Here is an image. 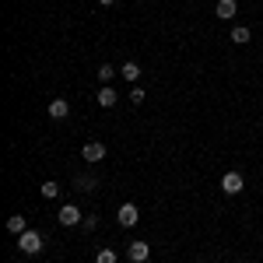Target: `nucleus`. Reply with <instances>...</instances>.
Segmentation results:
<instances>
[{
  "label": "nucleus",
  "mask_w": 263,
  "mask_h": 263,
  "mask_svg": "<svg viewBox=\"0 0 263 263\" xmlns=\"http://www.w3.org/2000/svg\"><path fill=\"white\" fill-rule=\"evenodd\" d=\"M18 249L25 253V256H35V253L42 249V235H39V232H32V228H28L25 235H18Z\"/></svg>",
  "instance_id": "nucleus-1"
},
{
  "label": "nucleus",
  "mask_w": 263,
  "mask_h": 263,
  "mask_svg": "<svg viewBox=\"0 0 263 263\" xmlns=\"http://www.w3.org/2000/svg\"><path fill=\"white\" fill-rule=\"evenodd\" d=\"M57 218H60V224H67V228H74V224H81V221H84V214L78 211V203H63Z\"/></svg>",
  "instance_id": "nucleus-2"
},
{
  "label": "nucleus",
  "mask_w": 263,
  "mask_h": 263,
  "mask_svg": "<svg viewBox=\"0 0 263 263\" xmlns=\"http://www.w3.org/2000/svg\"><path fill=\"white\" fill-rule=\"evenodd\" d=\"M116 221H120L123 228H134V224L141 221V211H137L134 203H123L120 211H116Z\"/></svg>",
  "instance_id": "nucleus-3"
},
{
  "label": "nucleus",
  "mask_w": 263,
  "mask_h": 263,
  "mask_svg": "<svg viewBox=\"0 0 263 263\" xmlns=\"http://www.w3.org/2000/svg\"><path fill=\"white\" fill-rule=\"evenodd\" d=\"M242 186H246V179L239 176V172H224V179H221V190L228 193V197H235V193H242Z\"/></svg>",
  "instance_id": "nucleus-4"
},
{
  "label": "nucleus",
  "mask_w": 263,
  "mask_h": 263,
  "mask_svg": "<svg viewBox=\"0 0 263 263\" xmlns=\"http://www.w3.org/2000/svg\"><path fill=\"white\" fill-rule=\"evenodd\" d=\"M126 256H130V263H147L151 260V249H147V242H130L126 246Z\"/></svg>",
  "instance_id": "nucleus-5"
},
{
  "label": "nucleus",
  "mask_w": 263,
  "mask_h": 263,
  "mask_svg": "<svg viewBox=\"0 0 263 263\" xmlns=\"http://www.w3.org/2000/svg\"><path fill=\"white\" fill-rule=\"evenodd\" d=\"M81 158H84V162H102V158H105V144H99V141H91V144H84V151H81Z\"/></svg>",
  "instance_id": "nucleus-6"
},
{
  "label": "nucleus",
  "mask_w": 263,
  "mask_h": 263,
  "mask_svg": "<svg viewBox=\"0 0 263 263\" xmlns=\"http://www.w3.org/2000/svg\"><path fill=\"white\" fill-rule=\"evenodd\" d=\"M214 11H218V18H221V21H232V18H235V11H239V4H235V0H218Z\"/></svg>",
  "instance_id": "nucleus-7"
},
{
  "label": "nucleus",
  "mask_w": 263,
  "mask_h": 263,
  "mask_svg": "<svg viewBox=\"0 0 263 263\" xmlns=\"http://www.w3.org/2000/svg\"><path fill=\"white\" fill-rule=\"evenodd\" d=\"M67 112H70V102L67 99H53L49 102V116H53V120H63Z\"/></svg>",
  "instance_id": "nucleus-8"
},
{
  "label": "nucleus",
  "mask_w": 263,
  "mask_h": 263,
  "mask_svg": "<svg viewBox=\"0 0 263 263\" xmlns=\"http://www.w3.org/2000/svg\"><path fill=\"white\" fill-rule=\"evenodd\" d=\"M7 232H11V235H25V232H28V221H25L21 214H14V218H7Z\"/></svg>",
  "instance_id": "nucleus-9"
},
{
  "label": "nucleus",
  "mask_w": 263,
  "mask_h": 263,
  "mask_svg": "<svg viewBox=\"0 0 263 263\" xmlns=\"http://www.w3.org/2000/svg\"><path fill=\"white\" fill-rule=\"evenodd\" d=\"M99 105H102V109H112V105H116V91H112L109 84H102V91H99Z\"/></svg>",
  "instance_id": "nucleus-10"
},
{
  "label": "nucleus",
  "mask_w": 263,
  "mask_h": 263,
  "mask_svg": "<svg viewBox=\"0 0 263 263\" xmlns=\"http://www.w3.org/2000/svg\"><path fill=\"white\" fill-rule=\"evenodd\" d=\"M39 193H42V197H46V200H57V197H60V186H57V182H53V179H46V182H42V186H39Z\"/></svg>",
  "instance_id": "nucleus-11"
},
{
  "label": "nucleus",
  "mask_w": 263,
  "mask_h": 263,
  "mask_svg": "<svg viewBox=\"0 0 263 263\" xmlns=\"http://www.w3.org/2000/svg\"><path fill=\"white\" fill-rule=\"evenodd\" d=\"M249 39H253V32H249L246 25H235V28H232V42H239V46H242V42H249Z\"/></svg>",
  "instance_id": "nucleus-12"
},
{
  "label": "nucleus",
  "mask_w": 263,
  "mask_h": 263,
  "mask_svg": "<svg viewBox=\"0 0 263 263\" xmlns=\"http://www.w3.org/2000/svg\"><path fill=\"white\" fill-rule=\"evenodd\" d=\"M123 78H126V81L134 84V81H137V78H141V67H137V63H134V60H130V63H123Z\"/></svg>",
  "instance_id": "nucleus-13"
},
{
  "label": "nucleus",
  "mask_w": 263,
  "mask_h": 263,
  "mask_svg": "<svg viewBox=\"0 0 263 263\" xmlns=\"http://www.w3.org/2000/svg\"><path fill=\"white\" fill-rule=\"evenodd\" d=\"M78 190H84V193H91V190H95V186H99V179H95V176H78Z\"/></svg>",
  "instance_id": "nucleus-14"
},
{
  "label": "nucleus",
  "mask_w": 263,
  "mask_h": 263,
  "mask_svg": "<svg viewBox=\"0 0 263 263\" xmlns=\"http://www.w3.org/2000/svg\"><path fill=\"white\" fill-rule=\"evenodd\" d=\"M112 78H116V70H112L109 63H102V67H99V81H102V84H109Z\"/></svg>",
  "instance_id": "nucleus-15"
},
{
  "label": "nucleus",
  "mask_w": 263,
  "mask_h": 263,
  "mask_svg": "<svg viewBox=\"0 0 263 263\" xmlns=\"http://www.w3.org/2000/svg\"><path fill=\"white\" fill-rule=\"evenodd\" d=\"M95 263H116V253H112V249H99Z\"/></svg>",
  "instance_id": "nucleus-16"
},
{
  "label": "nucleus",
  "mask_w": 263,
  "mask_h": 263,
  "mask_svg": "<svg viewBox=\"0 0 263 263\" xmlns=\"http://www.w3.org/2000/svg\"><path fill=\"white\" fill-rule=\"evenodd\" d=\"M130 102H134V105H141V102H144V88L134 84V88H130Z\"/></svg>",
  "instance_id": "nucleus-17"
},
{
  "label": "nucleus",
  "mask_w": 263,
  "mask_h": 263,
  "mask_svg": "<svg viewBox=\"0 0 263 263\" xmlns=\"http://www.w3.org/2000/svg\"><path fill=\"white\" fill-rule=\"evenodd\" d=\"M84 228H88V232H95V224H99V218H95V214H88V218H84Z\"/></svg>",
  "instance_id": "nucleus-18"
},
{
  "label": "nucleus",
  "mask_w": 263,
  "mask_h": 263,
  "mask_svg": "<svg viewBox=\"0 0 263 263\" xmlns=\"http://www.w3.org/2000/svg\"><path fill=\"white\" fill-rule=\"evenodd\" d=\"M99 4H102V7H112V4H116V0H99Z\"/></svg>",
  "instance_id": "nucleus-19"
},
{
  "label": "nucleus",
  "mask_w": 263,
  "mask_h": 263,
  "mask_svg": "<svg viewBox=\"0 0 263 263\" xmlns=\"http://www.w3.org/2000/svg\"><path fill=\"white\" fill-rule=\"evenodd\" d=\"M147 263H151V260H147Z\"/></svg>",
  "instance_id": "nucleus-20"
}]
</instances>
